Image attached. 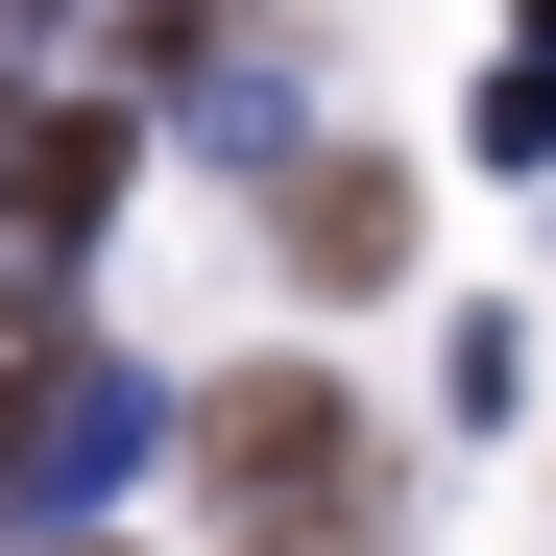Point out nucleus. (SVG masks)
Masks as SVG:
<instances>
[{
  "instance_id": "20e7f679",
  "label": "nucleus",
  "mask_w": 556,
  "mask_h": 556,
  "mask_svg": "<svg viewBox=\"0 0 556 556\" xmlns=\"http://www.w3.org/2000/svg\"><path fill=\"white\" fill-rule=\"evenodd\" d=\"M98 218H122V122L98 98H25V266H73Z\"/></svg>"
},
{
  "instance_id": "6e6552de",
  "label": "nucleus",
  "mask_w": 556,
  "mask_h": 556,
  "mask_svg": "<svg viewBox=\"0 0 556 556\" xmlns=\"http://www.w3.org/2000/svg\"><path fill=\"white\" fill-rule=\"evenodd\" d=\"M0 242H25V98H0Z\"/></svg>"
},
{
  "instance_id": "39448f33",
  "label": "nucleus",
  "mask_w": 556,
  "mask_h": 556,
  "mask_svg": "<svg viewBox=\"0 0 556 556\" xmlns=\"http://www.w3.org/2000/svg\"><path fill=\"white\" fill-rule=\"evenodd\" d=\"M73 363H98V315H73V266H25V291H0V459L49 435V388Z\"/></svg>"
},
{
  "instance_id": "1a4fd4ad",
  "label": "nucleus",
  "mask_w": 556,
  "mask_h": 556,
  "mask_svg": "<svg viewBox=\"0 0 556 556\" xmlns=\"http://www.w3.org/2000/svg\"><path fill=\"white\" fill-rule=\"evenodd\" d=\"M508 25H532V49H556V0H508Z\"/></svg>"
},
{
  "instance_id": "7ed1b4c3",
  "label": "nucleus",
  "mask_w": 556,
  "mask_h": 556,
  "mask_svg": "<svg viewBox=\"0 0 556 556\" xmlns=\"http://www.w3.org/2000/svg\"><path fill=\"white\" fill-rule=\"evenodd\" d=\"M266 242H291V291H388L412 266V169L388 146H315L291 194H266Z\"/></svg>"
},
{
  "instance_id": "423d86ee",
  "label": "nucleus",
  "mask_w": 556,
  "mask_h": 556,
  "mask_svg": "<svg viewBox=\"0 0 556 556\" xmlns=\"http://www.w3.org/2000/svg\"><path fill=\"white\" fill-rule=\"evenodd\" d=\"M169 122H194L218 169H315V146H291V73H218V49H194V73H169Z\"/></svg>"
},
{
  "instance_id": "9d476101",
  "label": "nucleus",
  "mask_w": 556,
  "mask_h": 556,
  "mask_svg": "<svg viewBox=\"0 0 556 556\" xmlns=\"http://www.w3.org/2000/svg\"><path fill=\"white\" fill-rule=\"evenodd\" d=\"M73 556H98V532H73Z\"/></svg>"
},
{
  "instance_id": "0eeeda50",
  "label": "nucleus",
  "mask_w": 556,
  "mask_h": 556,
  "mask_svg": "<svg viewBox=\"0 0 556 556\" xmlns=\"http://www.w3.org/2000/svg\"><path fill=\"white\" fill-rule=\"evenodd\" d=\"M459 146H484V169H556V49H532V73H484V98H459Z\"/></svg>"
},
{
  "instance_id": "f257e3e1",
  "label": "nucleus",
  "mask_w": 556,
  "mask_h": 556,
  "mask_svg": "<svg viewBox=\"0 0 556 556\" xmlns=\"http://www.w3.org/2000/svg\"><path fill=\"white\" fill-rule=\"evenodd\" d=\"M194 532H218V556H388V532H412L388 412L315 388V363H242V388L194 412Z\"/></svg>"
},
{
  "instance_id": "f03ea898",
  "label": "nucleus",
  "mask_w": 556,
  "mask_h": 556,
  "mask_svg": "<svg viewBox=\"0 0 556 556\" xmlns=\"http://www.w3.org/2000/svg\"><path fill=\"white\" fill-rule=\"evenodd\" d=\"M146 459H194V412H169L146 363H73V388H49V435L0 459V532H49V556H73V532L146 484Z\"/></svg>"
}]
</instances>
